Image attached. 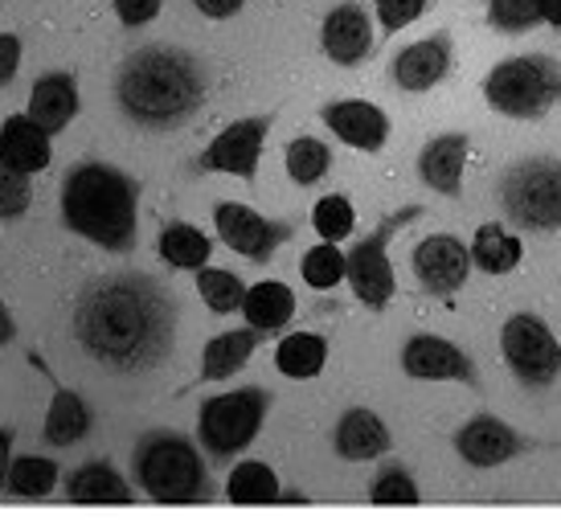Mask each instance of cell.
I'll list each match as a JSON object with an SVG mask.
<instances>
[{"instance_id": "cell-1", "label": "cell", "mask_w": 561, "mask_h": 520, "mask_svg": "<svg viewBox=\"0 0 561 520\" xmlns=\"http://www.w3.org/2000/svg\"><path fill=\"white\" fill-rule=\"evenodd\" d=\"M70 328L107 373H148L172 353L176 303L148 275H107L79 296Z\"/></svg>"}, {"instance_id": "cell-2", "label": "cell", "mask_w": 561, "mask_h": 520, "mask_svg": "<svg viewBox=\"0 0 561 520\" xmlns=\"http://www.w3.org/2000/svg\"><path fill=\"white\" fill-rule=\"evenodd\" d=\"M202 66L172 46L136 49L115 74V103H119V111L136 127H148V131L181 127L193 111L202 107Z\"/></svg>"}, {"instance_id": "cell-3", "label": "cell", "mask_w": 561, "mask_h": 520, "mask_svg": "<svg viewBox=\"0 0 561 520\" xmlns=\"http://www.w3.org/2000/svg\"><path fill=\"white\" fill-rule=\"evenodd\" d=\"M136 201H140V185L131 176L91 160L66 176L62 221L94 246L124 254L136 246V230H140Z\"/></svg>"}, {"instance_id": "cell-4", "label": "cell", "mask_w": 561, "mask_h": 520, "mask_svg": "<svg viewBox=\"0 0 561 520\" xmlns=\"http://www.w3.org/2000/svg\"><path fill=\"white\" fill-rule=\"evenodd\" d=\"M136 484L157 505H202L209 496V472L197 447L176 430H152L136 442Z\"/></svg>"}, {"instance_id": "cell-5", "label": "cell", "mask_w": 561, "mask_h": 520, "mask_svg": "<svg viewBox=\"0 0 561 520\" xmlns=\"http://www.w3.org/2000/svg\"><path fill=\"white\" fill-rule=\"evenodd\" d=\"M483 99L508 119H541L561 99V62L546 54H520L483 79Z\"/></svg>"}, {"instance_id": "cell-6", "label": "cell", "mask_w": 561, "mask_h": 520, "mask_svg": "<svg viewBox=\"0 0 561 520\" xmlns=\"http://www.w3.org/2000/svg\"><path fill=\"white\" fill-rule=\"evenodd\" d=\"M266 411H271V394L259 385L209 397L197 414V439L214 459H230L254 442L259 426L266 423Z\"/></svg>"}, {"instance_id": "cell-7", "label": "cell", "mask_w": 561, "mask_h": 520, "mask_svg": "<svg viewBox=\"0 0 561 520\" xmlns=\"http://www.w3.org/2000/svg\"><path fill=\"white\" fill-rule=\"evenodd\" d=\"M504 209L525 230H558L561 226V160L533 157L520 160L504 176Z\"/></svg>"}, {"instance_id": "cell-8", "label": "cell", "mask_w": 561, "mask_h": 520, "mask_svg": "<svg viewBox=\"0 0 561 520\" xmlns=\"http://www.w3.org/2000/svg\"><path fill=\"white\" fill-rule=\"evenodd\" d=\"M500 353L520 385L541 390L558 378V340L546 328V320H537V315H513L500 332Z\"/></svg>"}, {"instance_id": "cell-9", "label": "cell", "mask_w": 561, "mask_h": 520, "mask_svg": "<svg viewBox=\"0 0 561 520\" xmlns=\"http://www.w3.org/2000/svg\"><path fill=\"white\" fill-rule=\"evenodd\" d=\"M393 226L398 221H386L377 234L360 238L357 246L344 254V279L353 284V296L365 308H374V312H381L393 300V291H398V284H393V263L390 254H386V238H390Z\"/></svg>"}, {"instance_id": "cell-10", "label": "cell", "mask_w": 561, "mask_h": 520, "mask_svg": "<svg viewBox=\"0 0 561 520\" xmlns=\"http://www.w3.org/2000/svg\"><path fill=\"white\" fill-rule=\"evenodd\" d=\"M266 131H271V119L266 115H254V119H238L226 131H218V140L205 148L197 157V169L202 173H226L238 176V181H254L259 173V157H263Z\"/></svg>"}, {"instance_id": "cell-11", "label": "cell", "mask_w": 561, "mask_h": 520, "mask_svg": "<svg viewBox=\"0 0 561 520\" xmlns=\"http://www.w3.org/2000/svg\"><path fill=\"white\" fill-rule=\"evenodd\" d=\"M214 226H218L221 242L242 254V258H250V263H266L275 254V246H283L291 238V226L263 218L259 209L238 206V201H221L214 209Z\"/></svg>"}, {"instance_id": "cell-12", "label": "cell", "mask_w": 561, "mask_h": 520, "mask_svg": "<svg viewBox=\"0 0 561 520\" xmlns=\"http://www.w3.org/2000/svg\"><path fill=\"white\" fill-rule=\"evenodd\" d=\"M471 275V254L455 234H431L414 246V279L422 291L431 296H455L459 287L468 284Z\"/></svg>"}, {"instance_id": "cell-13", "label": "cell", "mask_w": 561, "mask_h": 520, "mask_svg": "<svg viewBox=\"0 0 561 520\" xmlns=\"http://www.w3.org/2000/svg\"><path fill=\"white\" fill-rule=\"evenodd\" d=\"M320 119L328 124V131L344 140L357 152H381L386 140H390V119L386 111L365 103V99H341V103H328L320 111Z\"/></svg>"}, {"instance_id": "cell-14", "label": "cell", "mask_w": 561, "mask_h": 520, "mask_svg": "<svg viewBox=\"0 0 561 520\" xmlns=\"http://www.w3.org/2000/svg\"><path fill=\"white\" fill-rule=\"evenodd\" d=\"M402 369L414 381H471V357L459 345L443 340V336H431V332H419L410 336L402 348Z\"/></svg>"}, {"instance_id": "cell-15", "label": "cell", "mask_w": 561, "mask_h": 520, "mask_svg": "<svg viewBox=\"0 0 561 520\" xmlns=\"http://www.w3.org/2000/svg\"><path fill=\"white\" fill-rule=\"evenodd\" d=\"M393 82L419 95V91H431L438 82L451 74V37L447 33H435V37H422L414 46H405L390 66Z\"/></svg>"}, {"instance_id": "cell-16", "label": "cell", "mask_w": 561, "mask_h": 520, "mask_svg": "<svg viewBox=\"0 0 561 520\" xmlns=\"http://www.w3.org/2000/svg\"><path fill=\"white\" fill-rule=\"evenodd\" d=\"M455 451H459V459H468L471 467H500L525 451V439L508 423L480 414L455 435Z\"/></svg>"}, {"instance_id": "cell-17", "label": "cell", "mask_w": 561, "mask_h": 520, "mask_svg": "<svg viewBox=\"0 0 561 520\" xmlns=\"http://www.w3.org/2000/svg\"><path fill=\"white\" fill-rule=\"evenodd\" d=\"M320 46L336 66H357L369 58L374 49V25L360 4H336L332 13L324 16V30H320Z\"/></svg>"}, {"instance_id": "cell-18", "label": "cell", "mask_w": 561, "mask_h": 520, "mask_svg": "<svg viewBox=\"0 0 561 520\" xmlns=\"http://www.w3.org/2000/svg\"><path fill=\"white\" fill-rule=\"evenodd\" d=\"M463 169H468V136L463 131H447L422 148L419 157V176L426 189L455 197L463 189Z\"/></svg>"}, {"instance_id": "cell-19", "label": "cell", "mask_w": 561, "mask_h": 520, "mask_svg": "<svg viewBox=\"0 0 561 520\" xmlns=\"http://www.w3.org/2000/svg\"><path fill=\"white\" fill-rule=\"evenodd\" d=\"M49 131L33 124L30 115H9L0 124V164H9L16 173H46L49 169Z\"/></svg>"}, {"instance_id": "cell-20", "label": "cell", "mask_w": 561, "mask_h": 520, "mask_svg": "<svg viewBox=\"0 0 561 520\" xmlns=\"http://www.w3.org/2000/svg\"><path fill=\"white\" fill-rule=\"evenodd\" d=\"M75 115H79V82L62 74V70H54V74H42V79L33 82L30 91V119L42 131H62V127L75 124Z\"/></svg>"}, {"instance_id": "cell-21", "label": "cell", "mask_w": 561, "mask_h": 520, "mask_svg": "<svg viewBox=\"0 0 561 520\" xmlns=\"http://www.w3.org/2000/svg\"><path fill=\"white\" fill-rule=\"evenodd\" d=\"M332 447H336V455L348 459V463H369V459L390 451V426L381 423L374 411H348L341 423H336Z\"/></svg>"}, {"instance_id": "cell-22", "label": "cell", "mask_w": 561, "mask_h": 520, "mask_svg": "<svg viewBox=\"0 0 561 520\" xmlns=\"http://www.w3.org/2000/svg\"><path fill=\"white\" fill-rule=\"evenodd\" d=\"M66 496H70V505L119 508V505H131V484L111 467L107 459H91V463H82L79 472H70Z\"/></svg>"}, {"instance_id": "cell-23", "label": "cell", "mask_w": 561, "mask_h": 520, "mask_svg": "<svg viewBox=\"0 0 561 520\" xmlns=\"http://www.w3.org/2000/svg\"><path fill=\"white\" fill-rule=\"evenodd\" d=\"M238 312L247 315V324L254 332H279L291 324V315H296V296H291V287L279 284V279H263V284L247 287V296H242V308Z\"/></svg>"}, {"instance_id": "cell-24", "label": "cell", "mask_w": 561, "mask_h": 520, "mask_svg": "<svg viewBox=\"0 0 561 520\" xmlns=\"http://www.w3.org/2000/svg\"><path fill=\"white\" fill-rule=\"evenodd\" d=\"M263 340V332L247 328H230V332H218L202 353V378L205 381H226L230 373H238L242 365L254 357V348Z\"/></svg>"}, {"instance_id": "cell-25", "label": "cell", "mask_w": 561, "mask_h": 520, "mask_svg": "<svg viewBox=\"0 0 561 520\" xmlns=\"http://www.w3.org/2000/svg\"><path fill=\"white\" fill-rule=\"evenodd\" d=\"M471 263L488 275H508V270L520 267V258H525V242L508 230V226H500V221H488L476 230V242H471Z\"/></svg>"}, {"instance_id": "cell-26", "label": "cell", "mask_w": 561, "mask_h": 520, "mask_svg": "<svg viewBox=\"0 0 561 520\" xmlns=\"http://www.w3.org/2000/svg\"><path fill=\"white\" fill-rule=\"evenodd\" d=\"M328 361V340L320 332H291L275 348V369L291 381H312Z\"/></svg>"}, {"instance_id": "cell-27", "label": "cell", "mask_w": 561, "mask_h": 520, "mask_svg": "<svg viewBox=\"0 0 561 520\" xmlns=\"http://www.w3.org/2000/svg\"><path fill=\"white\" fill-rule=\"evenodd\" d=\"M49 447H75L91 435V411L75 390H54V402H49L46 426H42Z\"/></svg>"}, {"instance_id": "cell-28", "label": "cell", "mask_w": 561, "mask_h": 520, "mask_svg": "<svg viewBox=\"0 0 561 520\" xmlns=\"http://www.w3.org/2000/svg\"><path fill=\"white\" fill-rule=\"evenodd\" d=\"M226 496H230V505H242V508H254V505H279V475L271 463L263 459H247V463H238L230 479H226Z\"/></svg>"}, {"instance_id": "cell-29", "label": "cell", "mask_w": 561, "mask_h": 520, "mask_svg": "<svg viewBox=\"0 0 561 520\" xmlns=\"http://www.w3.org/2000/svg\"><path fill=\"white\" fill-rule=\"evenodd\" d=\"M160 258L176 270H202L209 263V251H214V242L197 230V226H188V221H169L164 230H160V242H157Z\"/></svg>"}, {"instance_id": "cell-30", "label": "cell", "mask_w": 561, "mask_h": 520, "mask_svg": "<svg viewBox=\"0 0 561 520\" xmlns=\"http://www.w3.org/2000/svg\"><path fill=\"white\" fill-rule=\"evenodd\" d=\"M58 488V463L46 455H21L13 459L9 467V479H4V492L16 496V500H42Z\"/></svg>"}, {"instance_id": "cell-31", "label": "cell", "mask_w": 561, "mask_h": 520, "mask_svg": "<svg viewBox=\"0 0 561 520\" xmlns=\"http://www.w3.org/2000/svg\"><path fill=\"white\" fill-rule=\"evenodd\" d=\"M287 176L296 181V185H316L320 176L332 169V152H328L324 140H316V136H296V140L287 143Z\"/></svg>"}, {"instance_id": "cell-32", "label": "cell", "mask_w": 561, "mask_h": 520, "mask_svg": "<svg viewBox=\"0 0 561 520\" xmlns=\"http://www.w3.org/2000/svg\"><path fill=\"white\" fill-rule=\"evenodd\" d=\"M197 291H202V300L209 303V312H218V315L238 312V308H242V296H247V287H242V279H238L234 270L209 267V263L197 270Z\"/></svg>"}, {"instance_id": "cell-33", "label": "cell", "mask_w": 561, "mask_h": 520, "mask_svg": "<svg viewBox=\"0 0 561 520\" xmlns=\"http://www.w3.org/2000/svg\"><path fill=\"white\" fill-rule=\"evenodd\" d=\"M369 500L377 508H414L419 505V484L402 463H386L369 484Z\"/></svg>"}, {"instance_id": "cell-34", "label": "cell", "mask_w": 561, "mask_h": 520, "mask_svg": "<svg viewBox=\"0 0 561 520\" xmlns=\"http://www.w3.org/2000/svg\"><path fill=\"white\" fill-rule=\"evenodd\" d=\"M353 226H357V213H353V201L344 197V193H328L320 197L312 209V230L324 242H341V238L353 234Z\"/></svg>"}, {"instance_id": "cell-35", "label": "cell", "mask_w": 561, "mask_h": 520, "mask_svg": "<svg viewBox=\"0 0 561 520\" xmlns=\"http://www.w3.org/2000/svg\"><path fill=\"white\" fill-rule=\"evenodd\" d=\"M304 284L312 291H332L344 279V254L336 251V242H320L304 254Z\"/></svg>"}, {"instance_id": "cell-36", "label": "cell", "mask_w": 561, "mask_h": 520, "mask_svg": "<svg viewBox=\"0 0 561 520\" xmlns=\"http://www.w3.org/2000/svg\"><path fill=\"white\" fill-rule=\"evenodd\" d=\"M488 21L504 33H525L541 21V4L537 0H492L488 4Z\"/></svg>"}, {"instance_id": "cell-37", "label": "cell", "mask_w": 561, "mask_h": 520, "mask_svg": "<svg viewBox=\"0 0 561 520\" xmlns=\"http://www.w3.org/2000/svg\"><path fill=\"white\" fill-rule=\"evenodd\" d=\"M30 209V173L0 164V221H13Z\"/></svg>"}, {"instance_id": "cell-38", "label": "cell", "mask_w": 561, "mask_h": 520, "mask_svg": "<svg viewBox=\"0 0 561 520\" xmlns=\"http://www.w3.org/2000/svg\"><path fill=\"white\" fill-rule=\"evenodd\" d=\"M426 4H431V0H374L377 21H381L386 33H402L405 25H414V21L426 13Z\"/></svg>"}, {"instance_id": "cell-39", "label": "cell", "mask_w": 561, "mask_h": 520, "mask_svg": "<svg viewBox=\"0 0 561 520\" xmlns=\"http://www.w3.org/2000/svg\"><path fill=\"white\" fill-rule=\"evenodd\" d=\"M160 9H164L160 0H115V16L124 21L127 30H140L148 21H157Z\"/></svg>"}, {"instance_id": "cell-40", "label": "cell", "mask_w": 561, "mask_h": 520, "mask_svg": "<svg viewBox=\"0 0 561 520\" xmlns=\"http://www.w3.org/2000/svg\"><path fill=\"white\" fill-rule=\"evenodd\" d=\"M16 66H21V42L13 33H0V86L16 79Z\"/></svg>"}, {"instance_id": "cell-41", "label": "cell", "mask_w": 561, "mask_h": 520, "mask_svg": "<svg viewBox=\"0 0 561 520\" xmlns=\"http://www.w3.org/2000/svg\"><path fill=\"white\" fill-rule=\"evenodd\" d=\"M193 4H197V13H205L209 21H230V16L242 13L247 0H193Z\"/></svg>"}, {"instance_id": "cell-42", "label": "cell", "mask_w": 561, "mask_h": 520, "mask_svg": "<svg viewBox=\"0 0 561 520\" xmlns=\"http://www.w3.org/2000/svg\"><path fill=\"white\" fill-rule=\"evenodd\" d=\"M9 467H13V430H9V426H0V492H4Z\"/></svg>"}, {"instance_id": "cell-43", "label": "cell", "mask_w": 561, "mask_h": 520, "mask_svg": "<svg viewBox=\"0 0 561 520\" xmlns=\"http://www.w3.org/2000/svg\"><path fill=\"white\" fill-rule=\"evenodd\" d=\"M13 336H16V328H13V315H9V308L0 303V348L4 345H13Z\"/></svg>"}, {"instance_id": "cell-44", "label": "cell", "mask_w": 561, "mask_h": 520, "mask_svg": "<svg viewBox=\"0 0 561 520\" xmlns=\"http://www.w3.org/2000/svg\"><path fill=\"white\" fill-rule=\"evenodd\" d=\"M537 4H541V21H549V25L561 30V0H537Z\"/></svg>"}, {"instance_id": "cell-45", "label": "cell", "mask_w": 561, "mask_h": 520, "mask_svg": "<svg viewBox=\"0 0 561 520\" xmlns=\"http://www.w3.org/2000/svg\"><path fill=\"white\" fill-rule=\"evenodd\" d=\"M558 365H561V345H558Z\"/></svg>"}]
</instances>
